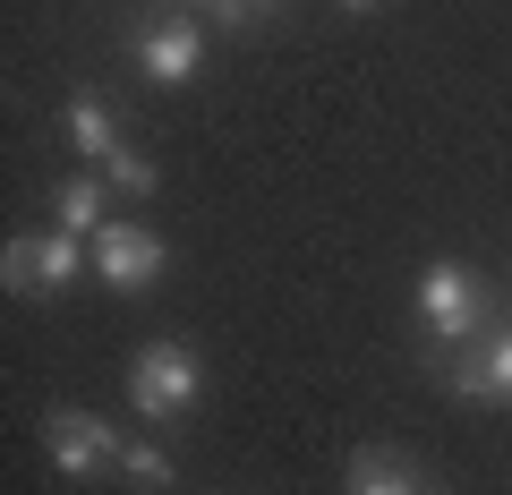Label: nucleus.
<instances>
[{"mask_svg": "<svg viewBox=\"0 0 512 495\" xmlns=\"http://www.w3.org/2000/svg\"><path fill=\"white\" fill-rule=\"evenodd\" d=\"M163 265H171V248L146 222H103V231H94V274H103L111 291H154Z\"/></svg>", "mask_w": 512, "mask_h": 495, "instance_id": "obj_6", "label": "nucleus"}, {"mask_svg": "<svg viewBox=\"0 0 512 495\" xmlns=\"http://www.w3.org/2000/svg\"><path fill=\"white\" fill-rule=\"evenodd\" d=\"M436 495H444V487H436Z\"/></svg>", "mask_w": 512, "mask_h": 495, "instance_id": "obj_17", "label": "nucleus"}, {"mask_svg": "<svg viewBox=\"0 0 512 495\" xmlns=\"http://www.w3.org/2000/svg\"><path fill=\"white\" fill-rule=\"evenodd\" d=\"M197 393H205V367H197V350H188V342H146L137 359H128V402L146 410L154 427H163V419H188Z\"/></svg>", "mask_w": 512, "mask_h": 495, "instance_id": "obj_2", "label": "nucleus"}, {"mask_svg": "<svg viewBox=\"0 0 512 495\" xmlns=\"http://www.w3.org/2000/svg\"><path fill=\"white\" fill-rule=\"evenodd\" d=\"M419 325H427V342H444V350L478 342V333H487V282L461 257H436L419 274Z\"/></svg>", "mask_w": 512, "mask_h": 495, "instance_id": "obj_1", "label": "nucleus"}, {"mask_svg": "<svg viewBox=\"0 0 512 495\" xmlns=\"http://www.w3.org/2000/svg\"><path fill=\"white\" fill-rule=\"evenodd\" d=\"M197 18H205V26H222V35H239V26H256V0H205Z\"/></svg>", "mask_w": 512, "mask_h": 495, "instance_id": "obj_13", "label": "nucleus"}, {"mask_svg": "<svg viewBox=\"0 0 512 495\" xmlns=\"http://www.w3.org/2000/svg\"><path fill=\"white\" fill-rule=\"evenodd\" d=\"M43 453H52L60 478L120 470V436H111V419H94V410H52V419H43Z\"/></svg>", "mask_w": 512, "mask_h": 495, "instance_id": "obj_5", "label": "nucleus"}, {"mask_svg": "<svg viewBox=\"0 0 512 495\" xmlns=\"http://www.w3.org/2000/svg\"><path fill=\"white\" fill-rule=\"evenodd\" d=\"M342 9H376V0H342Z\"/></svg>", "mask_w": 512, "mask_h": 495, "instance_id": "obj_15", "label": "nucleus"}, {"mask_svg": "<svg viewBox=\"0 0 512 495\" xmlns=\"http://www.w3.org/2000/svg\"><path fill=\"white\" fill-rule=\"evenodd\" d=\"M342 495H427V478L410 470V453H393V444H367V453H350Z\"/></svg>", "mask_w": 512, "mask_h": 495, "instance_id": "obj_9", "label": "nucleus"}, {"mask_svg": "<svg viewBox=\"0 0 512 495\" xmlns=\"http://www.w3.org/2000/svg\"><path fill=\"white\" fill-rule=\"evenodd\" d=\"M86 257H94V239H77V231H26V239L0 248V282L52 299V291H69V282L86 274Z\"/></svg>", "mask_w": 512, "mask_h": 495, "instance_id": "obj_3", "label": "nucleus"}, {"mask_svg": "<svg viewBox=\"0 0 512 495\" xmlns=\"http://www.w3.org/2000/svg\"><path fill=\"white\" fill-rule=\"evenodd\" d=\"M120 478H128V487H146V495H171L180 470H171V453L154 436H120Z\"/></svg>", "mask_w": 512, "mask_h": 495, "instance_id": "obj_11", "label": "nucleus"}, {"mask_svg": "<svg viewBox=\"0 0 512 495\" xmlns=\"http://www.w3.org/2000/svg\"><path fill=\"white\" fill-rule=\"evenodd\" d=\"M444 385L461 402H512V325H487L478 342H461L444 359Z\"/></svg>", "mask_w": 512, "mask_h": 495, "instance_id": "obj_7", "label": "nucleus"}, {"mask_svg": "<svg viewBox=\"0 0 512 495\" xmlns=\"http://www.w3.org/2000/svg\"><path fill=\"white\" fill-rule=\"evenodd\" d=\"M60 137H69L86 163H111V154L128 146V137H120V111H111L103 94H69V111H60Z\"/></svg>", "mask_w": 512, "mask_h": 495, "instance_id": "obj_8", "label": "nucleus"}, {"mask_svg": "<svg viewBox=\"0 0 512 495\" xmlns=\"http://www.w3.org/2000/svg\"><path fill=\"white\" fill-rule=\"evenodd\" d=\"M256 9H274V0H256Z\"/></svg>", "mask_w": 512, "mask_h": 495, "instance_id": "obj_16", "label": "nucleus"}, {"mask_svg": "<svg viewBox=\"0 0 512 495\" xmlns=\"http://www.w3.org/2000/svg\"><path fill=\"white\" fill-rule=\"evenodd\" d=\"M128 60H137V77H146V86H188V77H197V60H205V18L171 9V18L128 26Z\"/></svg>", "mask_w": 512, "mask_h": 495, "instance_id": "obj_4", "label": "nucleus"}, {"mask_svg": "<svg viewBox=\"0 0 512 495\" xmlns=\"http://www.w3.org/2000/svg\"><path fill=\"white\" fill-rule=\"evenodd\" d=\"M154 9H205V0H154Z\"/></svg>", "mask_w": 512, "mask_h": 495, "instance_id": "obj_14", "label": "nucleus"}, {"mask_svg": "<svg viewBox=\"0 0 512 495\" xmlns=\"http://www.w3.org/2000/svg\"><path fill=\"white\" fill-rule=\"evenodd\" d=\"M103 188L111 180H94V171H77V180H60V197H52V222H60V231H77V239H94V231H103Z\"/></svg>", "mask_w": 512, "mask_h": 495, "instance_id": "obj_10", "label": "nucleus"}, {"mask_svg": "<svg viewBox=\"0 0 512 495\" xmlns=\"http://www.w3.org/2000/svg\"><path fill=\"white\" fill-rule=\"evenodd\" d=\"M103 180L120 188V197H154V188H163V180H154V163H146V154H128V146L103 163Z\"/></svg>", "mask_w": 512, "mask_h": 495, "instance_id": "obj_12", "label": "nucleus"}]
</instances>
